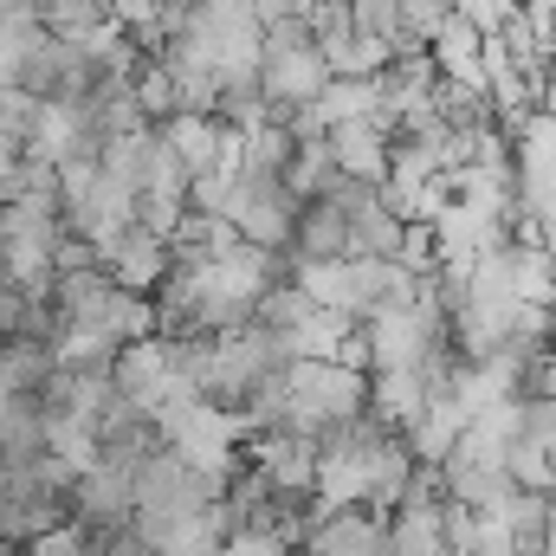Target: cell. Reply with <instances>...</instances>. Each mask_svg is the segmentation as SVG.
Segmentation results:
<instances>
[{"mask_svg":"<svg viewBox=\"0 0 556 556\" xmlns=\"http://www.w3.org/2000/svg\"><path fill=\"white\" fill-rule=\"evenodd\" d=\"M266 117H273V91H266L260 65H253V72H220L214 124H220V130H233V137H247V130H260Z\"/></svg>","mask_w":556,"mask_h":556,"instance_id":"3","label":"cell"},{"mask_svg":"<svg viewBox=\"0 0 556 556\" xmlns=\"http://www.w3.org/2000/svg\"><path fill=\"white\" fill-rule=\"evenodd\" d=\"M0 33H13V39L46 33V0H0Z\"/></svg>","mask_w":556,"mask_h":556,"instance_id":"4","label":"cell"},{"mask_svg":"<svg viewBox=\"0 0 556 556\" xmlns=\"http://www.w3.org/2000/svg\"><path fill=\"white\" fill-rule=\"evenodd\" d=\"M0 285H7V266H0Z\"/></svg>","mask_w":556,"mask_h":556,"instance_id":"5","label":"cell"},{"mask_svg":"<svg viewBox=\"0 0 556 556\" xmlns=\"http://www.w3.org/2000/svg\"><path fill=\"white\" fill-rule=\"evenodd\" d=\"M285 253H291L298 266H350V214H343V201H337L330 181L298 201Z\"/></svg>","mask_w":556,"mask_h":556,"instance_id":"1","label":"cell"},{"mask_svg":"<svg viewBox=\"0 0 556 556\" xmlns=\"http://www.w3.org/2000/svg\"><path fill=\"white\" fill-rule=\"evenodd\" d=\"M260 78H266V91H273V111H317L324 91L337 85L317 46H266Z\"/></svg>","mask_w":556,"mask_h":556,"instance_id":"2","label":"cell"}]
</instances>
